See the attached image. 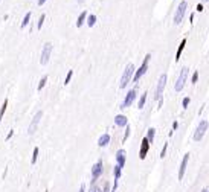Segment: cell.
<instances>
[{
	"instance_id": "obj_33",
	"label": "cell",
	"mask_w": 209,
	"mask_h": 192,
	"mask_svg": "<svg viewBox=\"0 0 209 192\" xmlns=\"http://www.w3.org/2000/svg\"><path fill=\"white\" fill-rule=\"evenodd\" d=\"M12 136H14V131H12V130H11V131H9V134H8V136H6V140H9V139H11Z\"/></svg>"
},
{
	"instance_id": "obj_5",
	"label": "cell",
	"mask_w": 209,
	"mask_h": 192,
	"mask_svg": "<svg viewBox=\"0 0 209 192\" xmlns=\"http://www.w3.org/2000/svg\"><path fill=\"white\" fill-rule=\"evenodd\" d=\"M188 73H189V69L188 67H183L180 72V75L177 78V81H176V85H174V89H176V91H182L185 87V82H186V79H188Z\"/></svg>"
},
{
	"instance_id": "obj_9",
	"label": "cell",
	"mask_w": 209,
	"mask_h": 192,
	"mask_svg": "<svg viewBox=\"0 0 209 192\" xmlns=\"http://www.w3.org/2000/svg\"><path fill=\"white\" fill-rule=\"evenodd\" d=\"M136 95H137L136 89H131V90L127 91V95H125V98H124V101H122V104H121V108H127V107H130V105L134 102V99H136Z\"/></svg>"
},
{
	"instance_id": "obj_4",
	"label": "cell",
	"mask_w": 209,
	"mask_h": 192,
	"mask_svg": "<svg viewBox=\"0 0 209 192\" xmlns=\"http://www.w3.org/2000/svg\"><path fill=\"white\" fill-rule=\"evenodd\" d=\"M150 58H151V55L147 54V57H145V59H144L142 66H140V67H139L136 72H134V76H133V81H134V82H137L139 79L147 73V70H148V61H150Z\"/></svg>"
},
{
	"instance_id": "obj_24",
	"label": "cell",
	"mask_w": 209,
	"mask_h": 192,
	"mask_svg": "<svg viewBox=\"0 0 209 192\" xmlns=\"http://www.w3.org/2000/svg\"><path fill=\"white\" fill-rule=\"evenodd\" d=\"M37 158H38V148L35 147V148H34V153H32V160H31V163H32V165H35Z\"/></svg>"
},
{
	"instance_id": "obj_13",
	"label": "cell",
	"mask_w": 209,
	"mask_h": 192,
	"mask_svg": "<svg viewBox=\"0 0 209 192\" xmlns=\"http://www.w3.org/2000/svg\"><path fill=\"white\" fill-rule=\"evenodd\" d=\"M125 158H127L125 149H118L116 151V162H118V166L119 168H124L125 166Z\"/></svg>"
},
{
	"instance_id": "obj_23",
	"label": "cell",
	"mask_w": 209,
	"mask_h": 192,
	"mask_svg": "<svg viewBox=\"0 0 209 192\" xmlns=\"http://www.w3.org/2000/svg\"><path fill=\"white\" fill-rule=\"evenodd\" d=\"M154 134H156V130H154V128H150V130H148V134H147V139H148V142H153V139H154Z\"/></svg>"
},
{
	"instance_id": "obj_12",
	"label": "cell",
	"mask_w": 209,
	"mask_h": 192,
	"mask_svg": "<svg viewBox=\"0 0 209 192\" xmlns=\"http://www.w3.org/2000/svg\"><path fill=\"white\" fill-rule=\"evenodd\" d=\"M188 160H189V154H185L183 158H182V163H180V168H179V180H183L185 177V171H186V166H188Z\"/></svg>"
},
{
	"instance_id": "obj_19",
	"label": "cell",
	"mask_w": 209,
	"mask_h": 192,
	"mask_svg": "<svg viewBox=\"0 0 209 192\" xmlns=\"http://www.w3.org/2000/svg\"><path fill=\"white\" fill-rule=\"evenodd\" d=\"M31 12H26V15H25V18H23V22H22V29L23 28H26V26L29 24V20H31Z\"/></svg>"
},
{
	"instance_id": "obj_15",
	"label": "cell",
	"mask_w": 209,
	"mask_h": 192,
	"mask_svg": "<svg viewBox=\"0 0 209 192\" xmlns=\"http://www.w3.org/2000/svg\"><path fill=\"white\" fill-rule=\"evenodd\" d=\"M114 124H116L118 127H127V125H128L127 116H124V115H118L116 117H114Z\"/></svg>"
},
{
	"instance_id": "obj_2",
	"label": "cell",
	"mask_w": 209,
	"mask_h": 192,
	"mask_svg": "<svg viewBox=\"0 0 209 192\" xmlns=\"http://www.w3.org/2000/svg\"><path fill=\"white\" fill-rule=\"evenodd\" d=\"M208 128H209V122L206 121V119H201V121L198 122V125H197V128H195V131H194V136H192V139H194L195 142H200L201 139L205 137V134H206Z\"/></svg>"
},
{
	"instance_id": "obj_3",
	"label": "cell",
	"mask_w": 209,
	"mask_h": 192,
	"mask_svg": "<svg viewBox=\"0 0 209 192\" xmlns=\"http://www.w3.org/2000/svg\"><path fill=\"white\" fill-rule=\"evenodd\" d=\"M186 8H188V3L185 0H182L177 6V11L176 14H174V24H180L183 22V17H185V12H186Z\"/></svg>"
},
{
	"instance_id": "obj_21",
	"label": "cell",
	"mask_w": 209,
	"mask_h": 192,
	"mask_svg": "<svg viewBox=\"0 0 209 192\" xmlns=\"http://www.w3.org/2000/svg\"><path fill=\"white\" fill-rule=\"evenodd\" d=\"M6 107H8V99H5L3 104H2V108H0V122H2V117H3L5 111H6Z\"/></svg>"
},
{
	"instance_id": "obj_36",
	"label": "cell",
	"mask_w": 209,
	"mask_h": 192,
	"mask_svg": "<svg viewBox=\"0 0 209 192\" xmlns=\"http://www.w3.org/2000/svg\"><path fill=\"white\" fill-rule=\"evenodd\" d=\"M177 127H179V122L176 121V122H174V124H173V130H176Z\"/></svg>"
},
{
	"instance_id": "obj_30",
	"label": "cell",
	"mask_w": 209,
	"mask_h": 192,
	"mask_svg": "<svg viewBox=\"0 0 209 192\" xmlns=\"http://www.w3.org/2000/svg\"><path fill=\"white\" fill-rule=\"evenodd\" d=\"M166 149H168V143H165L163 148H162V151H160V158H163V157L166 156Z\"/></svg>"
},
{
	"instance_id": "obj_29",
	"label": "cell",
	"mask_w": 209,
	"mask_h": 192,
	"mask_svg": "<svg viewBox=\"0 0 209 192\" xmlns=\"http://www.w3.org/2000/svg\"><path fill=\"white\" fill-rule=\"evenodd\" d=\"M130 127H128V125H127V127H125V134H124V142H127V139H128L130 137Z\"/></svg>"
},
{
	"instance_id": "obj_10",
	"label": "cell",
	"mask_w": 209,
	"mask_h": 192,
	"mask_svg": "<svg viewBox=\"0 0 209 192\" xmlns=\"http://www.w3.org/2000/svg\"><path fill=\"white\" fill-rule=\"evenodd\" d=\"M102 172H104V165H102V160H99L93 165V168H92V180L93 182H96L98 178L102 175Z\"/></svg>"
},
{
	"instance_id": "obj_32",
	"label": "cell",
	"mask_w": 209,
	"mask_h": 192,
	"mask_svg": "<svg viewBox=\"0 0 209 192\" xmlns=\"http://www.w3.org/2000/svg\"><path fill=\"white\" fill-rule=\"evenodd\" d=\"M101 192H110V188H109V183H105L104 184V189L101 191Z\"/></svg>"
},
{
	"instance_id": "obj_37",
	"label": "cell",
	"mask_w": 209,
	"mask_h": 192,
	"mask_svg": "<svg viewBox=\"0 0 209 192\" xmlns=\"http://www.w3.org/2000/svg\"><path fill=\"white\" fill-rule=\"evenodd\" d=\"M90 192H101V189H99V188H98V186H96V188H93V189H92V191H90Z\"/></svg>"
},
{
	"instance_id": "obj_26",
	"label": "cell",
	"mask_w": 209,
	"mask_h": 192,
	"mask_svg": "<svg viewBox=\"0 0 209 192\" xmlns=\"http://www.w3.org/2000/svg\"><path fill=\"white\" fill-rule=\"evenodd\" d=\"M44 18H46V15H44V14H41V15H40V18H38V23H37V28H38V29H41V26H43V23H44Z\"/></svg>"
},
{
	"instance_id": "obj_11",
	"label": "cell",
	"mask_w": 209,
	"mask_h": 192,
	"mask_svg": "<svg viewBox=\"0 0 209 192\" xmlns=\"http://www.w3.org/2000/svg\"><path fill=\"white\" fill-rule=\"evenodd\" d=\"M148 149H150V142H148V139L144 137L142 142H140V149H139V158L140 160H144L148 154Z\"/></svg>"
},
{
	"instance_id": "obj_7",
	"label": "cell",
	"mask_w": 209,
	"mask_h": 192,
	"mask_svg": "<svg viewBox=\"0 0 209 192\" xmlns=\"http://www.w3.org/2000/svg\"><path fill=\"white\" fill-rule=\"evenodd\" d=\"M165 85H166V75L162 73L160 78H159V81H157L156 90H154V99H156V101H157V99H162V93H163Z\"/></svg>"
},
{
	"instance_id": "obj_40",
	"label": "cell",
	"mask_w": 209,
	"mask_h": 192,
	"mask_svg": "<svg viewBox=\"0 0 209 192\" xmlns=\"http://www.w3.org/2000/svg\"><path fill=\"white\" fill-rule=\"evenodd\" d=\"M205 2H208V0H205Z\"/></svg>"
},
{
	"instance_id": "obj_16",
	"label": "cell",
	"mask_w": 209,
	"mask_h": 192,
	"mask_svg": "<svg viewBox=\"0 0 209 192\" xmlns=\"http://www.w3.org/2000/svg\"><path fill=\"white\" fill-rule=\"evenodd\" d=\"M185 44H186V38H183V40H182V43L179 44V49H177V54H176V61H179V59H180L182 52H183V49H185Z\"/></svg>"
},
{
	"instance_id": "obj_1",
	"label": "cell",
	"mask_w": 209,
	"mask_h": 192,
	"mask_svg": "<svg viewBox=\"0 0 209 192\" xmlns=\"http://www.w3.org/2000/svg\"><path fill=\"white\" fill-rule=\"evenodd\" d=\"M134 72H136V69H134V64H133V63H128V64H127V67L124 69L122 76H121V82H119V87H121V89H125L127 85H128V82L131 81L133 76H134Z\"/></svg>"
},
{
	"instance_id": "obj_34",
	"label": "cell",
	"mask_w": 209,
	"mask_h": 192,
	"mask_svg": "<svg viewBox=\"0 0 209 192\" xmlns=\"http://www.w3.org/2000/svg\"><path fill=\"white\" fill-rule=\"evenodd\" d=\"M197 11H198V12L203 11V5H201V3H198V5H197Z\"/></svg>"
},
{
	"instance_id": "obj_31",
	"label": "cell",
	"mask_w": 209,
	"mask_h": 192,
	"mask_svg": "<svg viewBox=\"0 0 209 192\" xmlns=\"http://www.w3.org/2000/svg\"><path fill=\"white\" fill-rule=\"evenodd\" d=\"M197 81H198V72L195 70V72H194V75H192V78H191V82H192V84H195Z\"/></svg>"
},
{
	"instance_id": "obj_28",
	"label": "cell",
	"mask_w": 209,
	"mask_h": 192,
	"mask_svg": "<svg viewBox=\"0 0 209 192\" xmlns=\"http://www.w3.org/2000/svg\"><path fill=\"white\" fill-rule=\"evenodd\" d=\"M189 102H191V98H183V101H182V107L183 108H188V105H189Z\"/></svg>"
},
{
	"instance_id": "obj_38",
	"label": "cell",
	"mask_w": 209,
	"mask_h": 192,
	"mask_svg": "<svg viewBox=\"0 0 209 192\" xmlns=\"http://www.w3.org/2000/svg\"><path fill=\"white\" fill-rule=\"evenodd\" d=\"M84 2V0H78V3H83Z\"/></svg>"
},
{
	"instance_id": "obj_6",
	"label": "cell",
	"mask_w": 209,
	"mask_h": 192,
	"mask_svg": "<svg viewBox=\"0 0 209 192\" xmlns=\"http://www.w3.org/2000/svg\"><path fill=\"white\" fill-rule=\"evenodd\" d=\"M52 49H53L52 43H46V44L43 46L41 57H40V64H41V66H46V64L49 63V58H50V54H52Z\"/></svg>"
},
{
	"instance_id": "obj_17",
	"label": "cell",
	"mask_w": 209,
	"mask_h": 192,
	"mask_svg": "<svg viewBox=\"0 0 209 192\" xmlns=\"http://www.w3.org/2000/svg\"><path fill=\"white\" fill-rule=\"evenodd\" d=\"M86 20H87V12L83 11V12L78 15V20H76V26H78V28H81V26H83V23L86 22Z\"/></svg>"
},
{
	"instance_id": "obj_14",
	"label": "cell",
	"mask_w": 209,
	"mask_h": 192,
	"mask_svg": "<svg viewBox=\"0 0 209 192\" xmlns=\"http://www.w3.org/2000/svg\"><path fill=\"white\" fill-rule=\"evenodd\" d=\"M110 134L109 133H104V134H101L99 136V139H98V147L99 148H104V147H107V145L110 143Z\"/></svg>"
},
{
	"instance_id": "obj_41",
	"label": "cell",
	"mask_w": 209,
	"mask_h": 192,
	"mask_svg": "<svg viewBox=\"0 0 209 192\" xmlns=\"http://www.w3.org/2000/svg\"><path fill=\"white\" fill-rule=\"evenodd\" d=\"M208 192H209V191H208Z\"/></svg>"
},
{
	"instance_id": "obj_39",
	"label": "cell",
	"mask_w": 209,
	"mask_h": 192,
	"mask_svg": "<svg viewBox=\"0 0 209 192\" xmlns=\"http://www.w3.org/2000/svg\"><path fill=\"white\" fill-rule=\"evenodd\" d=\"M201 192H208V191H206V189H203V191H201Z\"/></svg>"
},
{
	"instance_id": "obj_18",
	"label": "cell",
	"mask_w": 209,
	"mask_h": 192,
	"mask_svg": "<svg viewBox=\"0 0 209 192\" xmlns=\"http://www.w3.org/2000/svg\"><path fill=\"white\" fill-rule=\"evenodd\" d=\"M145 102H147V91H145V93H144L142 96H140L139 102H137V108H139V110H142V108H144V105H145Z\"/></svg>"
},
{
	"instance_id": "obj_35",
	"label": "cell",
	"mask_w": 209,
	"mask_h": 192,
	"mask_svg": "<svg viewBox=\"0 0 209 192\" xmlns=\"http://www.w3.org/2000/svg\"><path fill=\"white\" fill-rule=\"evenodd\" d=\"M37 3H38V6H43V5L46 3V0H38V2H37Z\"/></svg>"
},
{
	"instance_id": "obj_8",
	"label": "cell",
	"mask_w": 209,
	"mask_h": 192,
	"mask_svg": "<svg viewBox=\"0 0 209 192\" xmlns=\"http://www.w3.org/2000/svg\"><path fill=\"white\" fill-rule=\"evenodd\" d=\"M41 117H43V111L40 110V111H37V113H35V116L32 117V121H31V124H29V128H28V134H29V136H32V134L37 131V127H38L40 121H41Z\"/></svg>"
},
{
	"instance_id": "obj_20",
	"label": "cell",
	"mask_w": 209,
	"mask_h": 192,
	"mask_svg": "<svg viewBox=\"0 0 209 192\" xmlns=\"http://www.w3.org/2000/svg\"><path fill=\"white\" fill-rule=\"evenodd\" d=\"M95 23H96V15H87V24H89L90 26V28H92V26H95Z\"/></svg>"
},
{
	"instance_id": "obj_25",
	"label": "cell",
	"mask_w": 209,
	"mask_h": 192,
	"mask_svg": "<svg viewBox=\"0 0 209 192\" xmlns=\"http://www.w3.org/2000/svg\"><path fill=\"white\" fill-rule=\"evenodd\" d=\"M46 82H48V76H43L41 79H40V82H38V90H41L43 87H44V85H46Z\"/></svg>"
},
{
	"instance_id": "obj_27",
	"label": "cell",
	"mask_w": 209,
	"mask_h": 192,
	"mask_svg": "<svg viewBox=\"0 0 209 192\" xmlns=\"http://www.w3.org/2000/svg\"><path fill=\"white\" fill-rule=\"evenodd\" d=\"M72 75H73V70H69V72H67V76H66V79H64V85H67V84L70 82Z\"/></svg>"
},
{
	"instance_id": "obj_22",
	"label": "cell",
	"mask_w": 209,
	"mask_h": 192,
	"mask_svg": "<svg viewBox=\"0 0 209 192\" xmlns=\"http://www.w3.org/2000/svg\"><path fill=\"white\" fill-rule=\"evenodd\" d=\"M113 172H114V180H119V178H121V174H122V168H119L118 165H116Z\"/></svg>"
}]
</instances>
